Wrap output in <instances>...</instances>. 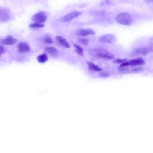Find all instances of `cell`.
<instances>
[{
	"label": "cell",
	"instance_id": "e0dca14e",
	"mask_svg": "<svg viewBox=\"0 0 153 153\" xmlns=\"http://www.w3.org/2000/svg\"><path fill=\"white\" fill-rule=\"evenodd\" d=\"M44 26V25L42 23H33L29 25V27L30 28H41L43 27Z\"/></svg>",
	"mask_w": 153,
	"mask_h": 153
},
{
	"label": "cell",
	"instance_id": "7a4b0ae2",
	"mask_svg": "<svg viewBox=\"0 0 153 153\" xmlns=\"http://www.w3.org/2000/svg\"><path fill=\"white\" fill-rule=\"evenodd\" d=\"M115 20L118 23L125 26L130 25L133 23V19L131 16L127 13H121L118 14L116 16Z\"/></svg>",
	"mask_w": 153,
	"mask_h": 153
},
{
	"label": "cell",
	"instance_id": "d4e9b609",
	"mask_svg": "<svg viewBox=\"0 0 153 153\" xmlns=\"http://www.w3.org/2000/svg\"><path fill=\"white\" fill-rule=\"evenodd\" d=\"M145 2L147 3L149 2H153V0H145Z\"/></svg>",
	"mask_w": 153,
	"mask_h": 153
},
{
	"label": "cell",
	"instance_id": "6da1fadb",
	"mask_svg": "<svg viewBox=\"0 0 153 153\" xmlns=\"http://www.w3.org/2000/svg\"><path fill=\"white\" fill-rule=\"evenodd\" d=\"M90 54L95 57L105 59L108 60L114 59L115 58L114 54L111 53L107 50L103 48H93L88 50Z\"/></svg>",
	"mask_w": 153,
	"mask_h": 153
},
{
	"label": "cell",
	"instance_id": "30bf717a",
	"mask_svg": "<svg viewBox=\"0 0 153 153\" xmlns=\"http://www.w3.org/2000/svg\"><path fill=\"white\" fill-rule=\"evenodd\" d=\"M45 50L52 57H56L58 56L59 54V51L58 50L54 47H51V46H47L45 48Z\"/></svg>",
	"mask_w": 153,
	"mask_h": 153
},
{
	"label": "cell",
	"instance_id": "3957f363",
	"mask_svg": "<svg viewBox=\"0 0 153 153\" xmlns=\"http://www.w3.org/2000/svg\"><path fill=\"white\" fill-rule=\"evenodd\" d=\"M153 51V48L151 46H145L137 48L134 50L131 54L132 56H137V55H146L148 53Z\"/></svg>",
	"mask_w": 153,
	"mask_h": 153
},
{
	"label": "cell",
	"instance_id": "8fae6325",
	"mask_svg": "<svg viewBox=\"0 0 153 153\" xmlns=\"http://www.w3.org/2000/svg\"><path fill=\"white\" fill-rule=\"evenodd\" d=\"M129 66H139V65H143L145 64V61L142 58H137L136 59H133L128 62Z\"/></svg>",
	"mask_w": 153,
	"mask_h": 153
},
{
	"label": "cell",
	"instance_id": "52a82bcc",
	"mask_svg": "<svg viewBox=\"0 0 153 153\" xmlns=\"http://www.w3.org/2000/svg\"><path fill=\"white\" fill-rule=\"evenodd\" d=\"M17 50L20 53H25L30 51V47L26 42H20L17 45Z\"/></svg>",
	"mask_w": 153,
	"mask_h": 153
},
{
	"label": "cell",
	"instance_id": "9a60e30c",
	"mask_svg": "<svg viewBox=\"0 0 153 153\" xmlns=\"http://www.w3.org/2000/svg\"><path fill=\"white\" fill-rule=\"evenodd\" d=\"M87 63L88 66V68L90 70L94 71H102V69L100 68H99L98 66H97L96 65H95L94 63H93L92 62H87Z\"/></svg>",
	"mask_w": 153,
	"mask_h": 153
},
{
	"label": "cell",
	"instance_id": "cb8c5ba5",
	"mask_svg": "<svg viewBox=\"0 0 153 153\" xmlns=\"http://www.w3.org/2000/svg\"><path fill=\"white\" fill-rule=\"evenodd\" d=\"M149 42H150V44H151L150 46H151V47H153V38H152L151 39H150V41H149ZM152 48H153V47H152Z\"/></svg>",
	"mask_w": 153,
	"mask_h": 153
},
{
	"label": "cell",
	"instance_id": "2e32d148",
	"mask_svg": "<svg viewBox=\"0 0 153 153\" xmlns=\"http://www.w3.org/2000/svg\"><path fill=\"white\" fill-rule=\"evenodd\" d=\"M74 47L75 48V50L79 55H80L81 56H84V50L81 47H80L79 45L75 44H74Z\"/></svg>",
	"mask_w": 153,
	"mask_h": 153
},
{
	"label": "cell",
	"instance_id": "ffe728a7",
	"mask_svg": "<svg viewBox=\"0 0 153 153\" xmlns=\"http://www.w3.org/2000/svg\"><path fill=\"white\" fill-rule=\"evenodd\" d=\"M127 60L126 59H117L115 60H114V63H124V62H126Z\"/></svg>",
	"mask_w": 153,
	"mask_h": 153
},
{
	"label": "cell",
	"instance_id": "603a6c76",
	"mask_svg": "<svg viewBox=\"0 0 153 153\" xmlns=\"http://www.w3.org/2000/svg\"><path fill=\"white\" fill-rule=\"evenodd\" d=\"M100 75L102 76H103V77H107L109 75V74L108 73H106V72H102V73L100 74Z\"/></svg>",
	"mask_w": 153,
	"mask_h": 153
},
{
	"label": "cell",
	"instance_id": "7402d4cb",
	"mask_svg": "<svg viewBox=\"0 0 153 153\" xmlns=\"http://www.w3.org/2000/svg\"><path fill=\"white\" fill-rule=\"evenodd\" d=\"M110 4V1L109 0H103V1H102L101 2V4L102 5H108Z\"/></svg>",
	"mask_w": 153,
	"mask_h": 153
},
{
	"label": "cell",
	"instance_id": "277c9868",
	"mask_svg": "<svg viewBox=\"0 0 153 153\" xmlns=\"http://www.w3.org/2000/svg\"><path fill=\"white\" fill-rule=\"evenodd\" d=\"M32 20L36 23H42L46 21L47 16L44 11H39L33 16Z\"/></svg>",
	"mask_w": 153,
	"mask_h": 153
},
{
	"label": "cell",
	"instance_id": "7c38bea8",
	"mask_svg": "<svg viewBox=\"0 0 153 153\" xmlns=\"http://www.w3.org/2000/svg\"><path fill=\"white\" fill-rule=\"evenodd\" d=\"M10 17L8 14V11L5 9L0 8V21L1 22H7L10 19Z\"/></svg>",
	"mask_w": 153,
	"mask_h": 153
},
{
	"label": "cell",
	"instance_id": "ac0fdd59",
	"mask_svg": "<svg viewBox=\"0 0 153 153\" xmlns=\"http://www.w3.org/2000/svg\"><path fill=\"white\" fill-rule=\"evenodd\" d=\"M43 41L46 43V44H52L53 42V39L49 36H45L43 38Z\"/></svg>",
	"mask_w": 153,
	"mask_h": 153
},
{
	"label": "cell",
	"instance_id": "8992f818",
	"mask_svg": "<svg viewBox=\"0 0 153 153\" xmlns=\"http://www.w3.org/2000/svg\"><path fill=\"white\" fill-rule=\"evenodd\" d=\"M81 13L78 11H72L65 16H64L63 17H62L60 19V20L62 22H69L72 20V19H74V18L79 16V15H81Z\"/></svg>",
	"mask_w": 153,
	"mask_h": 153
},
{
	"label": "cell",
	"instance_id": "5b68a950",
	"mask_svg": "<svg viewBox=\"0 0 153 153\" xmlns=\"http://www.w3.org/2000/svg\"><path fill=\"white\" fill-rule=\"evenodd\" d=\"M117 38L115 36V35L112 34H108V35H104L99 37V41L100 42L103 43H113L116 41Z\"/></svg>",
	"mask_w": 153,
	"mask_h": 153
},
{
	"label": "cell",
	"instance_id": "d6986e66",
	"mask_svg": "<svg viewBox=\"0 0 153 153\" xmlns=\"http://www.w3.org/2000/svg\"><path fill=\"white\" fill-rule=\"evenodd\" d=\"M78 41L79 43H81V44H83V45H87L88 42V40L87 39H84V38H79Z\"/></svg>",
	"mask_w": 153,
	"mask_h": 153
},
{
	"label": "cell",
	"instance_id": "5bb4252c",
	"mask_svg": "<svg viewBox=\"0 0 153 153\" xmlns=\"http://www.w3.org/2000/svg\"><path fill=\"white\" fill-rule=\"evenodd\" d=\"M37 60L40 63H44L48 60V56L45 53L39 54L37 56Z\"/></svg>",
	"mask_w": 153,
	"mask_h": 153
},
{
	"label": "cell",
	"instance_id": "ba28073f",
	"mask_svg": "<svg viewBox=\"0 0 153 153\" xmlns=\"http://www.w3.org/2000/svg\"><path fill=\"white\" fill-rule=\"evenodd\" d=\"M76 33L78 35L81 36H88L91 35H95V32L90 29H80L76 31Z\"/></svg>",
	"mask_w": 153,
	"mask_h": 153
},
{
	"label": "cell",
	"instance_id": "44dd1931",
	"mask_svg": "<svg viewBox=\"0 0 153 153\" xmlns=\"http://www.w3.org/2000/svg\"><path fill=\"white\" fill-rule=\"evenodd\" d=\"M5 52V48L3 46L0 45V56L2 54H4Z\"/></svg>",
	"mask_w": 153,
	"mask_h": 153
},
{
	"label": "cell",
	"instance_id": "9c48e42d",
	"mask_svg": "<svg viewBox=\"0 0 153 153\" xmlns=\"http://www.w3.org/2000/svg\"><path fill=\"white\" fill-rule=\"evenodd\" d=\"M17 40L13 38L12 36L11 35H9V36H7L6 38L2 39L1 40V42L3 44V45H13V44H14L16 43H17Z\"/></svg>",
	"mask_w": 153,
	"mask_h": 153
},
{
	"label": "cell",
	"instance_id": "4fadbf2b",
	"mask_svg": "<svg viewBox=\"0 0 153 153\" xmlns=\"http://www.w3.org/2000/svg\"><path fill=\"white\" fill-rule=\"evenodd\" d=\"M56 39L57 41V42L63 47H65V48H70V45L68 43V42L66 41V39L65 38H64L63 37L61 36H56Z\"/></svg>",
	"mask_w": 153,
	"mask_h": 153
}]
</instances>
